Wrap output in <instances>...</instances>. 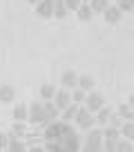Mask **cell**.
<instances>
[{"label":"cell","mask_w":134,"mask_h":152,"mask_svg":"<svg viewBox=\"0 0 134 152\" xmlns=\"http://www.w3.org/2000/svg\"><path fill=\"white\" fill-rule=\"evenodd\" d=\"M119 141L121 139H105L103 141V152H116L119 150Z\"/></svg>","instance_id":"obj_25"},{"label":"cell","mask_w":134,"mask_h":152,"mask_svg":"<svg viewBox=\"0 0 134 152\" xmlns=\"http://www.w3.org/2000/svg\"><path fill=\"white\" fill-rule=\"evenodd\" d=\"M103 16H105V20L110 25H116L121 20V16H123V11H121V7L119 5H110L105 11H103Z\"/></svg>","instance_id":"obj_10"},{"label":"cell","mask_w":134,"mask_h":152,"mask_svg":"<svg viewBox=\"0 0 134 152\" xmlns=\"http://www.w3.org/2000/svg\"><path fill=\"white\" fill-rule=\"evenodd\" d=\"M78 112H81V105L78 103H69L65 110L60 112V121H65V123H69V121H76Z\"/></svg>","instance_id":"obj_9"},{"label":"cell","mask_w":134,"mask_h":152,"mask_svg":"<svg viewBox=\"0 0 134 152\" xmlns=\"http://www.w3.org/2000/svg\"><path fill=\"white\" fill-rule=\"evenodd\" d=\"M14 96H16L14 85H0V101H2V103H11Z\"/></svg>","instance_id":"obj_16"},{"label":"cell","mask_w":134,"mask_h":152,"mask_svg":"<svg viewBox=\"0 0 134 152\" xmlns=\"http://www.w3.org/2000/svg\"><path fill=\"white\" fill-rule=\"evenodd\" d=\"M72 101H74V103H78V105H81L83 101H87V92H85V90H81V87L72 90Z\"/></svg>","instance_id":"obj_26"},{"label":"cell","mask_w":134,"mask_h":152,"mask_svg":"<svg viewBox=\"0 0 134 152\" xmlns=\"http://www.w3.org/2000/svg\"><path fill=\"white\" fill-rule=\"evenodd\" d=\"M11 137H16V139H27V134H29V128H27V123L25 121H14V125H11Z\"/></svg>","instance_id":"obj_13"},{"label":"cell","mask_w":134,"mask_h":152,"mask_svg":"<svg viewBox=\"0 0 134 152\" xmlns=\"http://www.w3.org/2000/svg\"><path fill=\"white\" fill-rule=\"evenodd\" d=\"M78 87H81V90H85V92H92V90H94V78H92L90 74L78 76Z\"/></svg>","instance_id":"obj_20"},{"label":"cell","mask_w":134,"mask_h":152,"mask_svg":"<svg viewBox=\"0 0 134 152\" xmlns=\"http://www.w3.org/2000/svg\"><path fill=\"white\" fill-rule=\"evenodd\" d=\"M127 103H130V105H132V107H134V94L130 96V101H127Z\"/></svg>","instance_id":"obj_33"},{"label":"cell","mask_w":134,"mask_h":152,"mask_svg":"<svg viewBox=\"0 0 134 152\" xmlns=\"http://www.w3.org/2000/svg\"><path fill=\"white\" fill-rule=\"evenodd\" d=\"M36 14L40 18H52L54 16V0H43L40 5H36Z\"/></svg>","instance_id":"obj_11"},{"label":"cell","mask_w":134,"mask_h":152,"mask_svg":"<svg viewBox=\"0 0 134 152\" xmlns=\"http://www.w3.org/2000/svg\"><path fill=\"white\" fill-rule=\"evenodd\" d=\"M121 134H123V139L134 141V121H125V123L121 125Z\"/></svg>","instance_id":"obj_21"},{"label":"cell","mask_w":134,"mask_h":152,"mask_svg":"<svg viewBox=\"0 0 134 152\" xmlns=\"http://www.w3.org/2000/svg\"><path fill=\"white\" fill-rule=\"evenodd\" d=\"M76 16H78V20H83V23H87V20H92V16H94V9H92L90 5H83L81 9L76 11Z\"/></svg>","instance_id":"obj_22"},{"label":"cell","mask_w":134,"mask_h":152,"mask_svg":"<svg viewBox=\"0 0 134 152\" xmlns=\"http://www.w3.org/2000/svg\"><path fill=\"white\" fill-rule=\"evenodd\" d=\"M29 152H47V150H45V148H40V145H36V148H31Z\"/></svg>","instance_id":"obj_31"},{"label":"cell","mask_w":134,"mask_h":152,"mask_svg":"<svg viewBox=\"0 0 134 152\" xmlns=\"http://www.w3.org/2000/svg\"><path fill=\"white\" fill-rule=\"evenodd\" d=\"M54 103H56V107L63 112L69 103H74V101H72V92H69V90H58L56 96H54Z\"/></svg>","instance_id":"obj_8"},{"label":"cell","mask_w":134,"mask_h":152,"mask_svg":"<svg viewBox=\"0 0 134 152\" xmlns=\"http://www.w3.org/2000/svg\"><path fill=\"white\" fill-rule=\"evenodd\" d=\"M29 5H40V2H43V0H27Z\"/></svg>","instance_id":"obj_32"},{"label":"cell","mask_w":134,"mask_h":152,"mask_svg":"<svg viewBox=\"0 0 134 152\" xmlns=\"http://www.w3.org/2000/svg\"><path fill=\"white\" fill-rule=\"evenodd\" d=\"M29 123L31 125H40V128H47L45 125V103H31L29 107Z\"/></svg>","instance_id":"obj_3"},{"label":"cell","mask_w":134,"mask_h":152,"mask_svg":"<svg viewBox=\"0 0 134 152\" xmlns=\"http://www.w3.org/2000/svg\"><path fill=\"white\" fill-rule=\"evenodd\" d=\"M7 152H27V143L23 139H16L9 134V148H7Z\"/></svg>","instance_id":"obj_15"},{"label":"cell","mask_w":134,"mask_h":152,"mask_svg":"<svg viewBox=\"0 0 134 152\" xmlns=\"http://www.w3.org/2000/svg\"><path fill=\"white\" fill-rule=\"evenodd\" d=\"M83 2H85V5H90V2H92V0H83Z\"/></svg>","instance_id":"obj_34"},{"label":"cell","mask_w":134,"mask_h":152,"mask_svg":"<svg viewBox=\"0 0 134 152\" xmlns=\"http://www.w3.org/2000/svg\"><path fill=\"white\" fill-rule=\"evenodd\" d=\"M85 107L90 110V112H100V110L105 107V99H103V94L100 92H87V101H85Z\"/></svg>","instance_id":"obj_4"},{"label":"cell","mask_w":134,"mask_h":152,"mask_svg":"<svg viewBox=\"0 0 134 152\" xmlns=\"http://www.w3.org/2000/svg\"><path fill=\"white\" fill-rule=\"evenodd\" d=\"M65 5H67V9H69V11H78L85 2H83V0H65Z\"/></svg>","instance_id":"obj_28"},{"label":"cell","mask_w":134,"mask_h":152,"mask_svg":"<svg viewBox=\"0 0 134 152\" xmlns=\"http://www.w3.org/2000/svg\"><path fill=\"white\" fill-rule=\"evenodd\" d=\"M67 5H65V0H54V16L56 18H65L67 16Z\"/></svg>","instance_id":"obj_19"},{"label":"cell","mask_w":134,"mask_h":152,"mask_svg":"<svg viewBox=\"0 0 134 152\" xmlns=\"http://www.w3.org/2000/svg\"><path fill=\"white\" fill-rule=\"evenodd\" d=\"M100 152H103V150H100Z\"/></svg>","instance_id":"obj_36"},{"label":"cell","mask_w":134,"mask_h":152,"mask_svg":"<svg viewBox=\"0 0 134 152\" xmlns=\"http://www.w3.org/2000/svg\"><path fill=\"white\" fill-rule=\"evenodd\" d=\"M114 112H116V110H112V107H107V105H105L100 112H96V123L103 125V128H105V125H110V121H112V116H114Z\"/></svg>","instance_id":"obj_12"},{"label":"cell","mask_w":134,"mask_h":152,"mask_svg":"<svg viewBox=\"0 0 134 152\" xmlns=\"http://www.w3.org/2000/svg\"><path fill=\"white\" fill-rule=\"evenodd\" d=\"M90 7L94 9V14H103V11L110 7V0H92Z\"/></svg>","instance_id":"obj_23"},{"label":"cell","mask_w":134,"mask_h":152,"mask_svg":"<svg viewBox=\"0 0 134 152\" xmlns=\"http://www.w3.org/2000/svg\"><path fill=\"white\" fill-rule=\"evenodd\" d=\"M76 123H78V128H81V130H92L96 125L94 112H90L87 107H81V112H78V116H76Z\"/></svg>","instance_id":"obj_5"},{"label":"cell","mask_w":134,"mask_h":152,"mask_svg":"<svg viewBox=\"0 0 134 152\" xmlns=\"http://www.w3.org/2000/svg\"><path fill=\"white\" fill-rule=\"evenodd\" d=\"M103 141H105L103 130H90V132H87V139H85L83 152H100L103 150Z\"/></svg>","instance_id":"obj_2"},{"label":"cell","mask_w":134,"mask_h":152,"mask_svg":"<svg viewBox=\"0 0 134 152\" xmlns=\"http://www.w3.org/2000/svg\"><path fill=\"white\" fill-rule=\"evenodd\" d=\"M0 152H5V150H0Z\"/></svg>","instance_id":"obj_35"},{"label":"cell","mask_w":134,"mask_h":152,"mask_svg":"<svg viewBox=\"0 0 134 152\" xmlns=\"http://www.w3.org/2000/svg\"><path fill=\"white\" fill-rule=\"evenodd\" d=\"M58 116H60V110L56 107V103L54 101H45V125L56 123Z\"/></svg>","instance_id":"obj_7"},{"label":"cell","mask_w":134,"mask_h":152,"mask_svg":"<svg viewBox=\"0 0 134 152\" xmlns=\"http://www.w3.org/2000/svg\"><path fill=\"white\" fill-rule=\"evenodd\" d=\"M14 121H29V107L27 105H16L14 107Z\"/></svg>","instance_id":"obj_18"},{"label":"cell","mask_w":134,"mask_h":152,"mask_svg":"<svg viewBox=\"0 0 134 152\" xmlns=\"http://www.w3.org/2000/svg\"><path fill=\"white\" fill-rule=\"evenodd\" d=\"M116 152H134V143L130 139H121L119 141V150Z\"/></svg>","instance_id":"obj_27"},{"label":"cell","mask_w":134,"mask_h":152,"mask_svg":"<svg viewBox=\"0 0 134 152\" xmlns=\"http://www.w3.org/2000/svg\"><path fill=\"white\" fill-rule=\"evenodd\" d=\"M119 7H121L123 14H127V11L134 9V0H119Z\"/></svg>","instance_id":"obj_29"},{"label":"cell","mask_w":134,"mask_h":152,"mask_svg":"<svg viewBox=\"0 0 134 152\" xmlns=\"http://www.w3.org/2000/svg\"><path fill=\"white\" fill-rule=\"evenodd\" d=\"M103 137H105V139H121V128L105 125V128H103Z\"/></svg>","instance_id":"obj_24"},{"label":"cell","mask_w":134,"mask_h":152,"mask_svg":"<svg viewBox=\"0 0 134 152\" xmlns=\"http://www.w3.org/2000/svg\"><path fill=\"white\" fill-rule=\"evenodd\" d=\"M47 152H81V139L78 132L65 121L49 123L43 132Z\"/></svg>","instance_id":"obj_1"},{"label":"cell","mask_w":134,"mask_h":152,"mask_svg":"<svg viewBox=\"0 0 134 152\" xmlns=\"http://www.w3.org/2000/svg\"><path fill=\"white\" fill-rule=\"evenodd\" d=\"M116 114H119L123 121H134V107L130 103H121L119 110H116Z\"/></svg>","instance_id":"obj_14"},{"label":"cell","mask_w":134,"mask_h":152,"mask_svg":"<svg viewBox=\"0 0 134 152\" xmlns=\"http://www.w3.org/2000/svg\"><path fill=\"white\" fill-rule=\"evenodd\" d=\"M60 85H63V90H76L78 87V74L76 72H72V69H67L65 74L60 76Z\"/></svg>","instance_id":"obj_6"},{"label":"cell","mask_w":134,"mask_h":152,"mask_svg":"<svg viewBox=\"0 0 134 152\" xmlns=\"http://www.w3.org/2000/svg\"><path fill=\"white\" fill-rule=\"evenodd\" d=\"M9 148V134H0V150Z\"/></svg>","instance_id":"obj_30"},{"label":"cell","mask_w":134,"mask_h":152,"mask_svg":"<svg viewBox=\"0 0 134 152\" xmlns=\"http://www.w3.org/2000/svg\"><path fill=\"white\" fill-rule=\"evenodd\" d=\"M56 92L58 90L52 85V83H45V85L40 87V99H43V101H52L54 96H56Z\"/></svg>","instance_id":"obj_17"}]
</instances>
